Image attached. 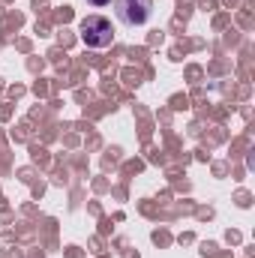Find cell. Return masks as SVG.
I'll return each mask as SVG.
<instances>
[{"label":"cell","mask_w":255,"mask_h":258,"mask_svg":"<svg viewBox=\"0 0 255 258\" xmlns=\"http://www.w3.org/2000/svg\"><path fill=\"white\" fill-rule=\"evenodd\" d=\"M81 39L87 48H108L114 42V27L105 15H87L81 21Z\"/></svg>","instance_id":"cell-1"},{"label":"cell","mask_w":255,"mask_h":258,"mask_svg":"<svg viewBox=\"0 0 255 258\" xmlns=\"http://www.w3.org/2000/svg\"><path fill=\"white\" fill-rule=\"evenodd\" d=\"M150 9H153V0H117V15L129 27L144 24L150 18Z\"/></svg>","instance_id":"cell-2"},{"label":"cell","mask_w":255,"mask_h":258,"mask_svg":"<svg viewBox=\"0 0 255 258\" xmlns=\"http://www.w3.org/2000/svg\"><path fill=\"white\" fill-rule=\"evenodd\" d=\"M90 6H105V3H111V0H87Z\"/></svg>","instance_id":"cell-3"}]
</instances>
